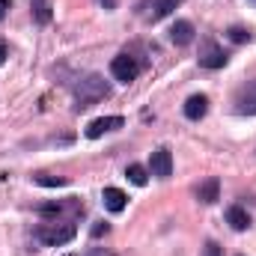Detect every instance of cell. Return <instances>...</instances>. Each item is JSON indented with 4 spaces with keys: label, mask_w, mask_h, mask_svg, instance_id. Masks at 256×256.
Masks as SVG:
<instances>
[{
    "label": "cell",
    "mask_w": 256,
    "mask_h": 256,
    "mask_svg": "<svg viewBox=\"0 0 256 256\" xmlns=\"http://www.w3.org/2000/svg\"><path fill=\"white\" fill-rule=\"evenodd\" d=\"M110 96V84L102 74H86L78 86H74V110H86L92 104H98L102 98Z\"/></svg>",
    "instance_id": "cell-1"
},
{
    "label": "cell",
    "mask_w": 256,
    "mask_h": 256,
    "mask_svg": "<svg viewBox=\"0 0 256 256\" xmlns=\"http://www.w3.org/2000/svg\"><path fill=\"white\" fill-rule=\"evenodd\" d=\"M78 236L74 224H51V226H39L36 230V238L48 248H60V244H68L72 238Z\"/></svg>",
    "instance_id": "cell-2"
},
{
    "label": "cell",
    "mask_w": 256,
    "mask_h": 256,
    "mask_svg": "<svg viewBox=\"0 0 256 256\" xmlns=\"http://www.w3.org/2000/svg\"><path fill=\"white\" fill-rule=\"evenodd\" d=\"M182 6V0H146V3H140L137 9H140V15L146 18V21H161V18H167L173 9H179Z\"/></svg>",
    "instance_id": "cell-3"
},
{
    "label": "cell",
    "mask_w": 256,
    "mask_h": 256,
    "mask_svg": "<svg viewBox=\"0 0 256 256\" xmlns=\"http://www.w3.org/2000/svg\"><path fill=\"white\" fill-rule=\"evenodd\" d=\"M110 74H114L120 84H131V80L140 74V63H137L131 54H120V57H114V63H110Z\"/></svg>",
    "instance_id": "cell-4"
},
{
    "label": "cell",
    "mask_w": 256,
    "mask_h": 256,
    "mask_svg": "<svg viewBox=\"0 0 256 256\" xmlns=\"http://www.w3.org/2000/svg\"><path fill=\"white\" fill-rule=\"evenodd\" d=\"M149 170L155 179H170L173 176V155L167 149H155L152 158H149Z\"/></svg>",
    "instance_id": "cell-5"
},
{
    "label": "cell",
    "mask_w": 256,
    "mask_h": 256,
    "mask_svg": "<svg viewBox=\"0 0 256 256\" xmlns=\"http://www.w3.org/2000/svg\"><path fill=\"white\" fill-rule=\"evenodd\" d=\"M236 114L238 116H254L256 114V80L238 90V96H236Z\"/></svg>",
    "instance_id": "cell-6"
},
{
    "label": "cell",
    "mask_w": 256,
    "mask_h": 256,
    "mask_svg": "<svg viewBox=\"0 0 256 256\" xmlns=\"http://www.w3.org/2000/svg\"><path fill=\"white\" fill-rule=\"evenodd\" d=\"M122 126H126L122 116H98V120H92V122L86 126V137H90V140H98L102 134L116 131V128H122Z\"/></svg>",
    "instance_id": "cell-7"
},
{
    "label": "cell",
    "mask_w": 256,
    "mask_h": 256,
    "mask_svg": "<svg viewBox=\"0 0 256 256\" xmlns=\"http://www.w3.org/2000/svg\"><path fill=\"white\" fill-rule=\"evenodd\" d=\"M200 66L202 68H224L226 66V54L214 42H206L202 45V54H200Z\"/></svg>",
    "instance_id": "cell-8"
},
{
    "label": "cell",
    "mask_w": 256,
    "mask_h": 256,
    "mask_svg": "<svg viewBox=\"0 0 256 256\" xmlns=\"http://www.w3.org/2000/svg\"><path fill=\"white\" fill-rule=\"evenodd\" d=\"M170 42L173 45H179V48H185V45H191L194 42V24L191 21H176L173 27H170Z\"/></svg>",
    "instance_id": "cell-9"
},
{
    "label": "cell",
    "mask_w": 256,
    "mask_h": 256,
    "mask_svg": "<svg viewBox=\"0 0 256 256\" xmlns=\"http://www.w3.org/2000/svg\"><path fill=\"white\" fill-rule=\"evenodd\" d=\"M102 200H104V208H108V212H114V214H120V212L128 206L126 191H120V188H104Z\"/></svg>",
    "instance_id": "cell-10"
},
{
    "label": "cell",
    "mask_w": 256,
    "mask_h": 256,
    "mask_svg": "<svg viewBox=\"0 0 256 256\" xmlns=\"http://www.w3.org/2000/svg\"><path fill=\"white\" fill-rule=\"evenodd\" d=\"M226 224H230L236 232H244V230L250 226V214H248L242 206H230V208H226Z\"/></svg>",
    "instance_id": "cell-11"
},
{
    "label": "cell",
    "mask_w": 256,
    "mask_h": 256,
    "mask_svg": "<svg viewBox=\"0 0 256 256\" xmlns=\"http://www.w3.org/2000/svg\"><path fill=\"white\" fill-rule=\"evenodd\" d=\"M206 110H208V98H206V96H191V98L185 102V116L194 120V122H196V120H202V116H206Z\"/></svg>",
    "instance_id": "cell-12"
},
{
    "label": "cell",
    "mask_w": 256,
    "mask_h": 256,
    "mask_svg": "<svg viewBox=\"0 0 256 256\" xmlns=\"http://www.w3.org/2000/svg\"><path fill=\"white\" fill-rule=\"evenodd\" d=\"M218 194H220V182L212 176V179H206V182L196 188V200L206 202V206H212V202H218Z\"/></svg>",
    "instance_id": "cell-13"
},
{
    "label": "cell",
    "mask_w": 256,
    "mask_h": 256,
    "mask_svg": "<svg viewBox=\"0 0 256 256\" xmlns=\"http://www.w3.org/2000/svg\"><path fill=\"white\" fill-rule=\"evenodd\" d=\"M30 9H33V18L39 24H51L54 12H51V0H30Z\"/></svg>",
    "instance_id": "cell-14"
},
{
    "label": "cell",
    "mask_w": 256,
    "mask_h": 256,
    "mask_svg": "<svg viewBox=\"0 0 256 256\" xmlns=\"http://www.w3.org/2000/svg\"><path fill=\"white\" fill-rule=\"evenodd\" d=\"M126 176H128V182H131V185H137V188H143V185H146V179H149L146 167H140V164H128Z\"/></svg>",
    "instance_id": "cell-15"
},
{
    "label": "cell",
    "mask_w": 256,
    "mask_h": 256,
    "mask_svg": "<svg viewBox=\"0 0 256 256\" xmlns=\"http://www.w3.org/2000/svg\"><path fill=\"white\" fill-rule=\"evenodd\" d=\"M226 36H230L232 42H238V45L254 39V36H250V30H244V27H230V30H226Z\"/></svg>",
    "instance_id": "cell-16"
},
{
    "label": "cell",
    "mask_w": 256,
    "mask_h": 256,
    "mask_svg": "<svg viewBox=\"0 0 256 256\" xmlns=\"http://www.w3.org/2000/svg\"><path fill=\"white\" fill-rule=\"evenodd\" d=\"M36 182L45 185V188H60V185H66V179H60V176H57V179H54V176H36Z\"/></svg>",
    "instance_id": "cell-17"
},
{
    "label": "cell",
    "mask_w": 256,
    "mask_h": 256,
    "mask_svg": "<svg viewBox=\"0 0 256 256\" xmlns=\"http://www.w3.org/2000/svg\"><path fill=\"white\" fill-rule=\"evenodd\" d=\"M68 256H114V254L104 250V248H90V250H84V254H68Z\"/></svg>",
    "instance_id": "cell-18"
},
{
    "label": "cell",
    "mask_w": 256,
    "mask_h": 256,
    "mask_svg": "<svg viewBox=\"0 0 256 256\" xmlns=\"http://www.w3.org/2000/svg\"><path fill=\"white\" fill-rule=\"evenodd\" d=\"M108 230H110V226H108L104 220H98V224L92 226V238H102V236H108Z\"/></svg>",
    "instance_id": "cell-19"
},
{
    "label": "cell",
    "mask_w": 256,
    "mask_h": 256,
    "mask_svg": "<svg viewBox=\"0 0 256 256\" xmlns=\"http://www.w3.org/2000/svg\"><path fill=\"white\" fill-rule=\"evenodd\" d=\"M202 256H224V254H220V244H214V242H208V244L202 248Z\"/></svg>",
    "instance_id": "cell-20"
},
{
    "label": "cell",
    "mask_w": 256,
    "mask_h": 256,
    "mask_svg": "<svg viewBox=\"0 0 256 256\" xmlns=\"http://www.w3.org/2000/svg\"><path fill=\"white\" fill-rule=\"evenodd\" d=\"M9 6H12V3H9V0H0V21H3V18H6V12H9Z\"/></svg>",
    "instance_id": "cell-21"
},
{
    "label": "cell",
    "mask_w": 256,
    "mask_h": 256,
    "mask_svg": "<svg viewBox=\"0 0 256 256\" xmlns=\"http://www.w3.org/2000/svg\"><path fill=\"white\" fill-rule=\"evenodd\" d=\"M6 57H9V48H6V42H0V66L6 63Z\"/></svg>",
    "instance_id": "cell-22"
},
{
    "label": "cell",
    "mask_w": 256,
    "mask_h": 256,
    "mask_svg": "<svg viewBox=\"0 0 256 256\" xmlns=\"http://www.w3.org/2000/svg\"><path fill=\"white\" fill-rule=\"evenodd\" d=\"M98 3H102L104 9H116V0H98Z\"/></svg>",
    "instance_id": "cell-23"
}]
</instances>
